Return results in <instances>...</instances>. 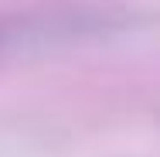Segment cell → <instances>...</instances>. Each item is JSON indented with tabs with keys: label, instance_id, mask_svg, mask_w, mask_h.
Returning <instances> with one entry per match:
<instances>
[{
	"label": "cell",
	"instance_id": "1",
	"mask_svg": "<svg viewBox=\"0 0 160 157\" xmlns=\"http://www.w3.org/2000/svg\"><path fill=\"white\" fill-rule=\"evenodd\" d=\"M21 41H24V28L0 21V51H7V48H14V44H21Z\"/></svg>",
	"mask_w": 160,
	"mask_h": 157
}]
</instances>
